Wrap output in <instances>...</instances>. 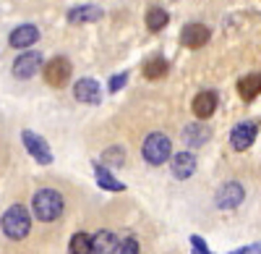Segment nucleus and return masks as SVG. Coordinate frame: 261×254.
<instances>
[{"instance_id": "obj_14", "label": "nucleus", "mask_w": 261, "mask_h": 254, "mask_svg": "<svg viewBox=\"0 0 261 254\" xmlns=\"http://www.w3.org/2000/svg\"><path fill=\"white\" fill-rule=\"evenodd\" d=\"M191 110H193V116H196V118L206 121V118L217 110V95H214L212 89L199 92V95L193 97V102H191Z\"/></svg>"}, {"instance_id": "obj_19", "label": "nucleus", "mask_w": 261, "mask_h": 254, "mask_svg": "<svg viewBox=\"0 0 261 254\" xmlns=\"http://www.w3.org/2000/svg\"><path fill=\"white\" fill-rule=\"evenodd\" d=\"M209 136H212V131L206 129L204 123H188L186 129H183V139L191 147H204L209 142Z\"/></svg>"}, {"instance_id": "obj_13", "label": "nucleus", "mask_w": 261, "mask_h": 254, "mask_svg": "<svg viewBox=\"0 0 261 254\" xmlns=\"http://www.w3.org/2000/svg\"><path fill=\"white\" fill-rule=\"evenodd\" d=\"M37 39H39V29H37L34 24H21V27H16V29L8 34V45L24 50V48H32Z\"/></svg>"}, {"instance_id": "obj_25", "label": "nucleus", "mask_w": 261, "mask_h": 254, "mask_svg": "<svg viewBox=\"0 0 261 254\" xmlns=\"http://www.w3.org/2000/svg\"><path fill=\"white\" fill-rule=\"evenodd\" d=\"M191 246H193V254H212L201 236H191Z\"/></svg>"}, {"instance_id": "obj_24", "label": "nucleus", "mask_w": 261, "mask_h": 254, "mask_svg": "<svg viewBox=\"0 0 261 254\" xmlns=\"http://www.w3.org/2000/svg\"><path fill=\"white\" fill-rule=\"evenodd\" d=\"M139 251H141V246H139V241L134 236L123 239L120 241V249H118V254H139Z\"/></svg>"}, {"instance_id": "obj_1", "label": "nucleus", "mask_w": 261, "mask_h": 254, "mask_svg": "<svg viewBox=\"0 0 261 254\" xmlns=\"http://www.w3.org/2000/svg\"><path fill=\"white\" fill-rule=\"evenodd\" d=\"M63 194L58 189H37L34 197H32V215L39 223H53L63 215Z\"/></svg>"}, {"instance_id": "obj_8", "label": "nucleus", "mask_w": 261, "mask_h": 254, "mask_svg": "<svg viewBox=\"0 0 261 254\" xmlns=\"http://www.w3.org/2000/svg\"><path fill=\"white\" fill-rule=\"evenodd\" d=\"M209 37H212L209 27L199 24V21H191V24H186L183 32H180V45L188 48V50H199L209 42Z\"/></svg>"}, {"instance_id": "obj_18", "label": "nucleus", "mask_w": 261, "mask_h": 254, "mask_svg": "<svg viewBox=\"0 0 261 254\" xmlns=\"http://www.w3.org/2000/svg\"><path fill=\"white\" fill-rule=\"evenodd\" d=\"M238 95H241L246 102L256 100L261 95V74H246L241 81H238Z\"/></svg>"}, {"instance_id": "obj_12", "label": "nucleus", "mask_w": 261, "mask_h": 254, "mask_svg": "<svg viewBox=\"0 0 261 254\" xmlns=\"http://www.w3.org/2000/svg\"><path fill=\"white\" fill-rule=\"evenodd\" d=\"M170 171H172V176L180 178V181L191 178L196 173V155L193 152H175L172 160H170Z\"/></svg>"}, {"instance_id": "obj_3", "label": "nucleus", "mask_w": 261, "mask_h": 254, "mask_svg": "<svg viewBox=\"0 0 261 254\" xmlns=\"http://www.w3.org/2000/svg\"><path fill=\"white\" fill-rule=\"evenodd\" d=\"M141 155H144V160L149 165H162V163L172 160V142H170V136L162 134V131H151L144 139Z\"/></svg>"}, {"instance_id": "obj_11", "label": "nucleus", "mask_w": 261, "mask_h": 254, "mask_svg": "<svg viewBox=\"0 0 261 254\" xmlns=\"http://www.w3.org/2000/svg\"><path fill=\"white\" fill-rule=\"evenodd\" d=\"M105 16V11L94 3H81V6H73L68 13H65V18H68V24L73 27H84V24H94V21H99Z\"/></svg>"}, {"instance_id": "obj_20", "label": "nucleus", "mask_w": 261, "mask_h": 254, "mask_svg": "<svg viewBox=\"0 0 261 254\" xmlns=\"http://www.w3.org/2000/svg\"><path fill=\"white\" fill-rule=\"evenodd\" d=\"M170 24V13L162 8V6H151L149 11H146V27H149V32H162L165 27Z\"/></svg>"}, {"instance_id": "obj_2", "label": "nucleus", "mask_w": 261, "mask_h": 254, "mask_svg": "<svg viewBox=\"0 0 261 254\" xmlns=\"http://www.w3.org/2000/svg\"><path fill=\"white\" fill-rule=\"evenodd\" d=\"M0 228H3V234L13 241H21V239H27L29 236V230H32V215H29V210L24 204H11L3 218H0Z\"/></svg>"}, {"instance_id": "obj_21", "label": "nucleus", "mask_w": 261, "mask_h": 254, "mask_svg": "<svg viewBox=\"0 0 261 254\" xmlns=\"http://www.w3.org/2000/svg\"><path fill=\"white\" fill-rule=\"evenodd\" d=\"M68 251L71 254H92V236L79 230V234L71 236V244H68Z\"/></svg>"}, {"instance_id": "obj_23", "label": "nucleus", "mask_w": 261, "mask_h": 254, "mask_svg": "<svg viewBox=\"0 0 261 254\" xmlns=\"http://www.w3.org/2000/svg\"><path fill=\"white\" fill-rule=\"evenodd\" d=\"M125 84H128V71L110 76V81H107V89H110V92H120V89L125 87Z\"/></svg>"}, {"instance_id": "obj_7", "label": "nucleus", "mask_w": 261, "mask_h": 254, "mask_svg": "<svg viewBox=\"0 0 261 254\" xmlns=\"http://www.w3.org/2000/svg\"><path fill=\"white\" fill-rule=\"evenodd\" d=\"M256 136H258V126L251 123V121H241V123L232 126V131H230V144H232L235 152H246L248 147L256 142Z\"/></svg>"}, {"instance_id": "obj_10", "label": "nucleus", "mask_w": 261, "mask_h": 254, "mask_svg": "<svg viewBox=\"0 0 261 254\" xmlns=\"http://www.w3.org/2000/svg\"><path fill=\"white\" fill-rule=\"evenodd\" d=\"M73 97L84 105H99L102 102V87H99V81L97 79H89V76H84L73 84Z\"/></svg>"}, {"instance_id": "obj_4", "label": "nucleus", "mask_w": 261, "mask_h": 254, "mask_svg": "<svg viewBox=\"0 0 261 254\" xmlns=\"http://www.w3.org/2000/svg\"><path fill=\"white\" fill-rule=\"evenodd\" d=\"M21 142H24L27 152H29L39 165H53V150H50V144H47L45 136H39V134L32 131V129H24V131H21Z\"/></svg>"}, {"instance_id": "obj_6", "label": "nucleus", "mask_w": 261, "mask_h": 254, "mask_svg": "<svg viewBox=\"0 0 261 254\" xmlns=\"http://www.w3.org/2000/svg\"><path fill=\"white\" fill-rule=\"evenodd\" d=\"M39 68H45V58L39 50H27L13 60V76L16 79H32Z\"/></svg>"}, {"instance_id": "obj_26", "label": "nucleus", "mask_w": 261, "mask_h": 254, "mask_svg": "<svg viewBox=\"0 0 261 254\" xmlns=\"http://www.w3.org/2000/svg\"><path fill=\"white\" fill-rule=\"evenodd\" d=\"M230 254H261V244H248V246H241Z\"/></svg>"}, {"instance_id": "obj_16", "label": "nucleus", "mask_w": 261, "mask_h": 254, "mask_svg": "<svg viewBox=\"0 0 261 254\" xmlns=\"http://www.w3.org/2000/svg\"><path fill=\"white\" fill-rule=\"evenodd\" d=\"M92 165H94V178H97L99 189H105V192H125V183L118 181L110 173V168H107V165H99V163H92Z\"/></svg>"}, {"instance_id": "obj_9", "label": "nucleus", "mask_w": 261, "mask_h": 254, "mask_svg": "<svg viewBox=\"0 0 261 254\" xmlns=\"http://www.w3.org/2000/svg\"><path fill=\"white\" fill-rule=\"evenodd\" d=\"M243 199H246V189L238 181H227L225 186H220V192H217V197H214V202H217L220 210H235Z\"/></svg>"}, {"instance_id": "obj_22", "label": "nucleus", "mask_w": 261, "mask_h": 254, "mask_svg": "<svg viewBox=\"0 0 261 254\" xmlns=\"http://www.w3.org/2000/svg\"><path fill=\"white\" fill-rule=\"evenodd\" d=\"M123 163H125V150H123V147H107V150L102 152V165L118 168V165H123Z\"/></svg>"}, {"instance_id": "obj_15", "label": "nucleus", "mask_w": 261, "mask_h": 254, "mask_svg": "<svg viewBox=\"0 0 261 254\" xmlns=\"http://www.w3.org/2000/svg\"><path fill=\"white\" fill-rule=\"evenodd\" d=\"M120 241L113 230H97L92 236V254H118Z\"/></svg>"}, {"instance_id": "obj_17", "label": "nucleus", "mask_w": 261, "mask_h": 254, "mask_svg": "<svg viewBox=\"0 0 261 254\" xmlns=\"http://www.w3.org/2000/svg\"><path fill=\"white\" fill-rule=\"evenodd\" d=\"M167 71H170V63H167V58H162V55L149 58V60L144 63V66H141V74H144V79H149V81L165 79V76H167Z\"/></svg>"}, {"instance_id": "obj_5", "label": "nucleus", "mask_w": 261, "mask_h": 254, "mask_svg": "<svg viewBox=\"0 0 261 254\" xmlns=\"http://www.w3.org/2000/svg\"><path fill=\"white\" fill-rule=\"evenodd\" d=\"M71 71H73V66H71V60L65 58V55L50 58V60L45 63V68H42V74H45V81L50 84V87H63V84L71 79Z\"/></svg>"}]
</instances>
